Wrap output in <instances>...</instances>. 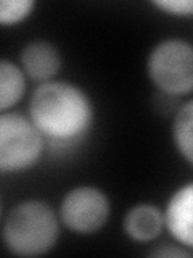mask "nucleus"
<instances>
[{"label": "nucleus", "instance_id": "1", "mask_svg": "<svg viewBox=\"0 0 193 258\" xmlns=\"http://www.w3.org/2000/svg\"><path fill=\"white\" fill-rule=\"evenodd\" d=\"M29 118L56 150H68L90 133L95 110L84 89L68 81L39 84L31 95Z\"/></svg>", "mask_w": 193, "mask_h": 258}, {"label": "nucleus", "instance_id": "2", "mask_svg": "<svg viewBox=\"0 0 193 258\" xmlns=\"http://www.w3.org/2000/svg\"><path fill=\"white\" fill-rule=\"evenodd\" d=\"M60 216L44 200H24L7 213L2 226L4 245L18 256H40L56 245Z\"/></svg>", "mask_w": 193, "mask_h": 258}, {"label": "nucleus", "instance_id": "3", "mask_svg": "<svg viewBox=\"0 0 193 258\" xmlns=\"http://www.w3.org/2000/svg\"><path fill=\"white\" fill-rule=\"evenodd\" d=\"M147 75L156 89L169 97L193 92V45L183 39H164L151 48Z\"/></svg>", "mask_w": 193, "mask_h": 258}, {"label": "nucleus", "instance_id": "4", "mask_svg": "<svg viewBox=\"0 0 193 258\" xmlns=\"http://www.w3.org/2000/svg\"><path fill=\"white\" fill-rule=\"evenodd\" d=\"M45 139L21 113L4 111L0 116V171L18 174L34 168L42 158Z\"/></svg>", "mask_w": 193, "mask_h": 258}, {"label": "nucleus", "instance_id": "5", "mask_svg": "<svg viewBox=\"0 0 193 258\" xmlns=\"http://www.w3.org/2000/svg\"><path fill=\"white\" fill-rule=\"evenodd\" d=\"M111 204L108 196L93 185L72 187L61 199L58 216L64 228L76 234H93L110 220Z\"/></svg>", "mask_w": 193, "mask_h": 258}, {"label": "nucleus", "instance_id": "6", "mask_svg": "<svg viewBox=\"0 0 193 258\" xmlns=\"http://www.w3.org/2000/svg\"><path fill=\"white\" fill-rule=\"evenodd\" d=\"M164 228L182 247L193 248V182L180 185L164 208Z\"/></svg>", "mask_w": 193, "mask_h": 258}, {"label": "nucleus", "instance_id": "7", "mask_svg": "<svg viewBox=\"0 0 193 258\" xmlns=\"http://www.w3.org/2000/svg\"><path fill=\"white\" fill-rule=\"evenodd\" d=\"M20 63L26 76L39 84L53 81L63 67L60 50L48 40H32L24 45Z\"/></svg>", "mask_w": 193, "mask_h": 258}, {"label": "nucleus", "instance_id": "8", "mask_svg": "<svg viewBox=\"0 0 193 258\" xmlns=\"http://www.w3.org/2000/svg\"><path fill=\"white\" fill-rule=\"evenodd\" d=\"M164 229V212L153 204H137L124 215L123 231L135 242L155 240Z\"/></svg>", "mask_w": 193, "mask_h": 258}, {"label": "nucleus", "instance_id": "9", "mask_svg": "<svg viewBox=\"0 0 193 258\" xmlns=\"http://www.w3.org/2000/svg\"><path fill=\"white\" fill-rule=\"evenodd\" d=\"M26 92V73L16 63L4 58L0 61V110L8 111Z\"/></svg>", "mask_w": 193, "mask_h": 258}, {"label": "nucleus", "instance_id": "10", "mask_svg": "<svg viewBox=\"0 0 193 258\" xmlns=\"http://www.w3.org/2000/svg\"><path fill=\"white\" fill-rule=\"evenodd\" d=\"M172 142L180 157L193 165V100L183 103L172 121Z\"/></svg>", "mask_w": 193, "mask_h": 258}, {"label": "nucleus", "instance_id": "11", "mask_svg": "<svg viewBox=\"0 0 193 258\" xmlns=\"http://www.w3.org/2000/svg\"><path fill=\"white\" fill-rule=\"evenodd\" d=\"M34 8L36 2L32 0H4L0 4V23L4 26L18 24L29 18Z\"/></svg>", "mask_w": 193, "mask_h": 258}, {"label": "nucleus", "instance_id": "12", "mask_svg": "<svg viewBox=\"0 0 193 258\" xmlns=\"http://www.w3.org/2000/svg\"><path fill=\"white\" fill-rule=\"evenodd\" d=\"M153 7L159 8L169 16L177 18H193V0H156Z\"/></svg>", "mask_w": 193, "mask_h": 258}, {"label": "nucleus", "instance_id": "13", "mask_svg": "<svg viewBox=\"0 0 193 258\" xmlns=\"http://www.w3.org/2000/svg\"><path fill=\"white\" fill-rule=\"evenodd\" d=\"M151 256H159V258H182V256H190V253L185 248L179 245H161L150 252Z\"/></svg>", "mask_w": 193, "mask_h": 258}]
</instances>
